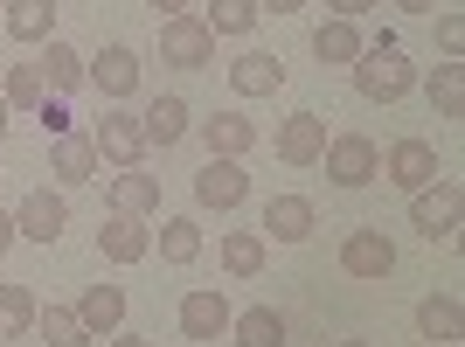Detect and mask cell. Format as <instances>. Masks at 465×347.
<instances>
[{"instance_id":"cell-43","label":"cell","mask_w":465,"mask_h":347,"mask_svg":"<svg viewBox=\"0 0 465 347\" xmlns=\"http://www.w3.org/2000/svg\"><path fill=\"white\" fill-rule=\"evenodd\" d=\"M445 347H459V341H445Z\"/></svg>"},{"instance_id":"cell-37","label":"cell","mask_w":465,"mask_h":347,"mask_svg":"<svg viewBox=\"0 0 465 347\" xmlns=\"http://www.w3.org/2000/svg\"><path fill=\"white\" fill-rule=\"evenodd\" d=\"M146 7H160L167 21H174V15H194V0H146Z\"/></svg>"},{"instance_id":"cell-5","label":"cell","mask_w":465,"mask_h":347,"mask_svg":"<svg viewBox=\"0 0 465 347\" xmlns=\"http://www.w3.org/2000/svg\"><path fill=\"white\" fill-rule=\"evenodd\" d=\"M84 84H91L104 104H125V97L139 91V49H125V42H112V49H97V56H84Z\"/></svg>"},{"instance_id":"cell-2","label":"cell","mask_w":465,"mask_h":347,"mask_svg":"<svg viewBox=\"0 0 465 347\" xmlns=\"http://www.w3.org/2000/svg\"><path fill=\"white\" fill-rule=\"evenodd\" d=\"M459 202H465L459 174H438L430 188H417V194H410V230H417V236H430V243L459 236Z\"/></svg>"},{"instance_id":"cell-17","label":"cell","mask_w":465,"mask_h":347,"mask_svg":"<svg viewBox=\"0 0 465 347\" xmlns=\"http://www.w3.org/2000/svg\"><path fill=\"white\" fill-rule=\"evenodd\" d=\"M97 251H104V264H139V257L153 251V230H146L139 215H112V223L97 230Z\"/></svg>"},{"instance_id":"cell-44","label":"cell","mask_w":465,"mask_h":347,"mask_svg":"<svg viewBox=\"0 0 465 347\" xmlns=\"http://www.w3.org/2000/svg\"><path fill=\"white\" fill-rule=\"evenodd\" d=\"M285 347H292V341H285ZM299 347H306V341H299Z\"/></svg>"},{"instance_id":"cell-11","label":"cell","mask_w":465,"mask_h":347,"mask_svg":"<svg viewBox=\"0 0 465 347\" xmlns=\"http://www.w3.org/2000/svg\"><path fill=\"white\" fill-rule=\"evenodd\" d=\"M382 174H389L403 194L430 188V181H438V146H430V139H396V146L382 154Z\"/></svg>"},{"instance_id":"cell-20","label":"cell","mask_w":465,"mask_h":347,"mask_svg":"<svg viewBox=\"0 0 465 347\" xmlns=\"http://www.w3.org/2000/svg\"><path fill=\"white\" fill-rule=\"evenodd\" d=\"M278 84H285V63L264 56V49H251V56L230 63V91H236V97H272Z\"/></svg>"},{"instance_id":"cell-24","label":"cell","mask_w":465,"mask_h":347,"mask_svg":"<svg viewBox=\"0 0 465 347\" xmlns=\"http://www.w3.org/2000/svg\"><path fill=\"white\" fill-rule=\"evenodd\" d=\"M417 327H424V341H430V347L459 341V333H465V312H459V299H451V292H430L424 306H417Z\"/></svg>"},{"instance_id":"cell-32","label":"cell","mask_w":465,"mask_h":347,"mask_svg":"<svg viewBox=\"0 0 465 347\" xmlns=\"http://www.w3.org/2000/svg\"><path fill=\"white\" fill-rule=\"evenodd\" d=\"M35 327H42V341H49V347H91V333H84V320H77L70 306L35 312Z\"/></svg>"},{"instance_id":"cell-12","label":"cell","mask_w":465,"mask_h":347,"mask_svg":"<svg viewBox=\"0 0 465 347\" xmlns=\"http://www.w3.org/2000/svg\"><path fill=\"white\" fill-rule=\"evenodd\" d=\"M341 271H348V278H389V271H396V243H389L382 230H348Z\"/></svg>"},{"instance_id":"cell-26","label":"cell","mask_w":465,"mask_h":347,"mask_svg":"<svg viewBox=\"0 0 465 347\" xmlns=\"http://www.w3.org/2000/svg\"><path fill=\"white\" fill-rule=\"evenodd\" d=\"M153 243H160L167 264H194V257H202V223H194V215H167Z\"/></svg>"},{"instance_id":"cell-33","label":"cell","mask_w":465,"mask_h":347,"mask_svg":"<svg viewBox=\"0 0 465 347\" xmlns=\"http://www.w3.org/2000/svg\"><path fill=\"white\" fill-rule=\"evenodd\" d=\"M438 49H445V63L465 56V15H438Z\"/></svg>"},{"instance_id":"cell-27","label":"cell","mask_w":465,"mask_h":347,"mask_svg":"<svg viewBox=\"0 0 465 347\" xmlns=\"http://www.w3.org/2000/svg\"><path fill=\"white\" fill-rule=\"evenodd\" d=\"M223 271H230V278H257V271H264V236L257 230H230L223 236Z\"/></svg>"},{"instance_id":"cell-39","label":"cell","mask_w":465,"mask_h":347,"mask_svg":"<svg viewBox=\"0 0 465 347\" xmlns=\"http://www.w3.org/2000/svg\"><path fill=\"white\" fill-rule=\"evenodd\" d=\"M389 7H403V15H438V0H389Z\"/></svg>"},{"instance_id":"cell-10","label":"cell","mask_w":465,"mask_h":347,"mask_svg":"<svg viewBox=\"0 0 465 347\" xmlns=\"http://www.w3.org/2000/svg\"><path fill=\"white\" fill-rule=\"evenodd\" d=\"M243 194H251V174H243V160H209V167L194 174V202L215 215L243 209Z\"/></svg>"},{"instance_id":"cell-31","label":"cell","mask_w":465,"mask_h":347,"mask_svg":"<svg viewBox=\"0 0 465 347\" xmlns=\"http://www.w3.org/2000/svg\"><path fill=\"white\" fill-rule=\"evenodd\" d=\"M0 97H7V112H35L42 97H49V91H42V70H35V63H15L7 84H0Z\"/></svg>"},{"instance_id":"cell-14","label":"cell","mask_w":465,"mask_h":347,"mask_svg":"<svg viewBox=\"0 0 465 347\" xmlns=\"http://www.w3.org/2000/svg\"><path fill=\"white\" fill-rule=\"evenodd\" d=\"M264 230H272V243H306L320 230V215H312L306 194H272L264 202Z\"/></svg>"},{"instance_id":"cell-6","label":"cell","mask_w":465,"mask_h":347,"mask_svg":"<svg viewBox=\"0 0 465 347\" xmlns=\"http://www.w3.org/2000/svg\"><path fill=\"white\" fill-rule=\"evenodd\" d=\"M91 146H97V160H112L118 174L139 167V160H146V133H139V112H118V104H112V112L97 118Z\"/></svg>"},{"instance_id":"cell-35","label":"cell","mask_w":465,"mask_h":347,"mask_svg":"<svg viewBox=\"0 0 465 347\" xmlns=\"http://www.w3.org/2000/svg\"><path fill=\"white\" fill-rule=\"evenodd\" d=\"M327 7H333V15H341V21H361V15H369V7H382V0H327Z\"/></svg>"},{"instance_id":"cell-18","label":"cell","mask_w":465,"mask_h":347,"mask_svg":"<svg viewBox=\"0 0 465 347\" xmlns=\"http://www.w3.org/2000/svg\"><path fill=\"white\" fill-rule=\"evenodd\" d=\"M70 312L84 320V333H91V341H104V333L125 327V292H118V285H91Z\"/></svg>"},{"instance_id":"cell-15","label":"cell","mask_w":465,"mask_h":347,"mask_svg":"<svg viewBox=\"0 0 465 347\" xmlns=\"http://www.w3.org/2000/svg\"><path fill=\"white\" fill-rule=\"evenodd\" d=\"M202 146H209V160H243L257 146V125L243 112H215L202 118Z\"/></svg>"},{"instance_id":"cell-8","label":"cell","mask_w":465,"mask_h":347,"mask_svg":"<svg viewBox=\"0 0 465 347\" xmlns=\"http://www.w3.org/2000/svg\"><path fill=\"white\" fill-rule=\"evenodd\" d=\"M63 230H70V202H63L56 188L21 194V209H15V236H28V243H56Z\"/></svg>"},{"instance_id":"cell-21","label":"cell","mask_w":465,"mask_h":347,"mask_svg":"<svg viewBox=\"0 0 465 347\" xmlns=\"http://www.w3.org/2000/svg\"><path fill=\"white\" fill-rule=\"evenodd\" d=\"M0 28L15 42H49L56 35V7H49V0H7V7H0Z\"/></svg>"},{"instance_id":"cell-22","label":"cell","mask_w":465,"mask_h":347,"mask_svg":"<svg viewBox=\"0 0 465 347\" xmlns=\"http://www.w3.org/2000/svg\"><path fill=\"white\" fill-rule=\"evenodd\" d=\"M35 70H42V91H49V97H63V91H77V84H84V56L63 35H49V49H42Z\"/></svg>"},{"instance_id":"cell-4","label":"cell","mask_w":465,"mask_h":347,"mask_svg":"<svg viewBox=\"0 0 465 347\" xmlns=\"http://www.w3.org/2000/svg\"><path fill=\"white\" fill-rule=\"evenodd\" d=\"M160 63H174V70H209L215 63V35L202 15H174L160 21Z\"/></svg>"},{"instance_id":"cell-28","label":"cell","mask_w":465,"mask_h":347,"mask_svg":"<svg viewBox=\"0 0 465 347\" xmlns=\"http://www.w3.org/2000/svg\"><path fill=\"white\" fill-rule=\"evenodd\" d=\"M194 15L209 21V35H251L257 28V0H209V7H194Z\"/></svg>"},{"instance_id":"cell-25","label":"cell","mask_w":465,"mask_h":347,"mask_svg":"<svg viewBox=\"0 0 465 347\" xmlns=\"http://www.w3.org/2000/svg\"><path fill=\"white\" fill-rule=\"evenodd\" d=\"M230 341L236 347H285V320H278L272 306H243L230 320Z\"/></svg>"},{"instance_id":"cell-13","label":"cell","mask_w":465,"mask_h":347,"mask_svg":"<svg viewBox=\"0 0 465 347\" xmlns=\"http://www.w3.org/2000/svg\"><path fill=\"white\" fill-rule=\"evenodd\" d=\"M139 133H146V146H181V139L194 133V112H188V97H153L146 112H139Z\"/></svg>"},{"instance_id":"cell-23","label":"cell","mask_w":465,"mask_h":347,"mask_svg":"<svg viewBox=\"0 0 465 347\" xmlns=\"http://www.w3.org/2000/svg\"><path fill=\"white\" fill-rule=\"evenodd\" d=\"M361 49H369V42H361V28H354V21H341V15H327L320 28H312V56H320V63H354Z\"/></svg>"},{"instance_id":"cell-38","label":"cell","mask_w":465,"mask_h":347,"mask_svg":"<svg viewBox=\"0 0 465 347\" xmlns=\"http://www.w3.org/2000/svg\"><path fill=\"white\" fill-rule=\"evenodd\" d=\"M7 251H15V215L0 209V257H7Z\"/></svg>"},{"instance_id":"cell-36","label":"cell","mask_w":465,"mask_h":347,"mask_svg":"<svg viewBox=\"0 0 465 347\" xmlns=\"http://www.w3.org/2000/svg\"><path fill=\"white\" fill-rule=\"evenodd\" d=\"M264 7H272V15H299V7H312V0H257V15H264Z\"/></svg>"},{"instance_id":"cell-3","label":"cell","mask_w":465,"mask_h":347,"mask_svg":"<svg viewBox=\"0 0 465 347\" xmlns=\"http://www.w3.org/2000/svg\"><path fill=\"white\" fill-rule=\"evenodd\" d=\"M320 167H327L333 188H369L375 174H382V146H375L369 133H333L327 154H320Z\"/></svg>"},{"instance_id":"cell-1","label":"cell","mask_w":465,"mask_h":347,"mask_svg":"<svg viewBox=\"0 0 465 347\" xmlns=\"http://www.w3.org/2000/svg\"><path fill=\"white\" fill-rule=\"evenodd\" d=\"M348 70H354V91L369 97V104H396V97L417 91V63L396 49V35H389V28H382V35H375L369 49L348 63Z\"/></svg>"},{"instance_id":"cell-45","label":"cell","mask_w":465,"mask_h":347,"mask_svg":"<svg viewBox=\"0 0 465 347\" xmlns=\"http://www.w3.org/2000/svg\"><path fill=\"white\" fill-rule=\"evenodd\" d=\"M0 7H7V0H0Z\"/></svg>"},{"instance_id":"cell-7","label":"cell","mask_w":465,"mask_h":347,"mask_svg":"<svg viewBox=\"0 0 465 347\" xmlns=\"http://www.w3.org/2000/svg\"><path fill=\"white\" fill-rule=\"evenodd\" d=\"M327 118L320 112H292V118H278V160H285V167H320V154H327Z\"/></svg>"},{"instance_id":"cell-16","label":"cell","mask_w":465,"mask_h":347,"mask_svg":"<svg viewBox=\"0 0 465 347\" xmlns=\"http://www.w3.org/2000/svg\"><path fill=\"white\" fill-rule=\"evenodd\" d=\"M97 146H91V133H63L56 146H49V174H56L63 188H77V181H97Z\"/></svg>"},{"instance_id":"cell-29","label":"cell","mask_w":465,"mask_h":347,"mask_svg":"<svg viewBox=\"0 0 465 347\" xmlns=\"http://www.w3.org/2000/svg\"><path fill=\"white\" fill-rule=\"evenodd\" d=\"M35 292L28 285H0V341H21V333L35 327Z\"/></svg>"},{"instance_id":"cell-40","label":"cell","mask_w":465,"mask_h":347,"mask_svg":"<svg viewBox=\"0 0 465 347\" xmlns=\"http://www.w3.org/2000/svg\"><path fill=\"white\" fill-rule=\"evenodd\" d=\"M104 347H153V341H139V333H104Z\"/></svg>"},{"instance_id":"cell-41","label":"cell","mask_w":465,"mask_h":347,"mask_svg":"<svg viewBox=\"0 0 465 347\" xmlns=\"http://www.w3.org/2000/svg\"><path fill=\"white\" fill-rule=\"evenodd\" d=\"M7 118H15V112H7V97H0V139H7Z\"/></svg>"},{"instance_id":"cell-9","label":"cell","mask_w":465,"mask_h":347,"mask_svg":"<svg viewBox=\"0 0 465 347\" xmlns=\"http://www.w3.org/2000/svg\"><path fill=\"white\" fill-rule=\"evenodd\" d=\"M236 320V306L223 299V285H194L188 299H181V333L188 341H223Z\"/></svg>"},{"instance_id":"cell-19","label":"cell","mask_w":465,"mask_h":347,"mask_svg":"<svg viewBox=\"0 0 465 347\" xmlns=\"http://www.w3.org/2000/svg\"><path fill=\"white\" fill-rule=\"evenodd\" d=\"M112 215H160V181L153 174H139V167H125V174H112Z\"/></svg>"},{"instance_id":"cell-30","label":"cell","mask_w":465,"mask_h":347,"mask_svg":"<svg viewBox=\"0 0 465 347\" xmlns=\"http://www.w3.org/2000/svg\"><path fill=\"white\" fill-rule=\"evenodd\" d=\"M430 112L465 118V63H438V77H430Z\"/></svg>"},{"instance_id":"cell-34","label":"cell","mask_w":465,"mask_h":347,"mask_svg":"<svg viewBox=\"0 0 465 347\" xmlns=\"http://www.w3.org/2000/svg\"><path fill=\"white\" fill-rule=\"evenodd\" d=\"M35 118H42V133H49V139H63V133H70V104H63V97H42V104H35Z\"/></svg>"},{"instance_id":"cell-42","label":"cell","mask_w":465,"mask_h":347,"mask_svg":"<svg viewBox=\"0 0 465 347\" xmlns=\"http://www.w3.org/2000/svg\"><path fill=\"white\" fill-rule=\"evenodd\" d=\"M341 347H369V341H341Z\"/></svg>"}]
</instances>
